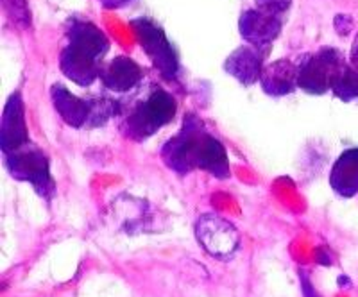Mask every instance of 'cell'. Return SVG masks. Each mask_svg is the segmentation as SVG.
<instances>
[{
	"mask_svg": "<svg viewBox=\"0 0 358 297\" xmlns=\"http://www.w3.org/2000/svg\"><path fill=\"white\" fill-rule=\"evenodd\" d=\"M162 161L179 175L204 171L217 180H228L231 174L226 147L196 113L185 115L181 129L163 143Z\"/></svg>",
	"mask_w": 358,
	"mask_h": 297,
	"instance_id": "obj_1",
	"label": "cell"
},
{
	"mask_svg": "<svg viewBox=\"0 0 358 297\" xmlns=\"http://www.w3.org/2000/svg\"><path fill=\"white\" fill-rule=\"evenodd\" d=\"M66 43L59 52V70L66 79L88 88L101 78L110 40L94 22L70 18L65 27Z\"/></svg>",
	"mask_w": 358,
	"mask_h": 297,
	"instance_id": "obj_2",
	"label": "cell"
},
{
	"mask_svg": "<svg viewBox=\"0 0 358 297\" xmlns=\"http://www.w3.org/2000/svg\"><path fill=\"white\" fill-rule=\"evenodd\" d=\"M178 113V102L156 82L138 86L120 101L118 129L133 142H145L162 127L171 124Z\"/></svg>",
	"mask_w": 358,
	"mask_h": 297,
	"instance_id": "obj_3",
	"label": "cell"
},
{
	"mask_svg": "<svg viewBox=\"0 0 358 297\" xmlns=\"http://www.w3.org/2000/svg\"><path fill=\"white\" fill-rule=\"evenodd\" d=\"M6 171L17 181H24L34 188L38 196L47 203L56 196V183L50 172V159L43 149L31 140L24 145L2 152Z\"/></svg>",
	"mask_w": 358,
	"mask_h": 297,
	"instance_id": "obj_4",
	"label": "cell"
},
{
	"mask_svg": "<svg viewBox=\"0 0 358 297\" xmlns=\"http://www.w3.org/2000/svg\"><path fill=\"white\" fill-rule=\"evenodd\" d=\"M296 65L297 88L310 95H324L331 92L335 79L348 61L342 50L335 47H321L315 52L303 54Z\"/></svg>",
	"mask_w": 358,
	"mask_h": 297,
	"instance_id": "obj_5",
	"label": "cell"
},
{
	"mask_svg": "<svg viewBox=\"0 0 358 297\" xmlns=\"http://www.w3.org/2000/svg\"><path fill=\"white\" fill-rule=\"evenodd\" d=\"M138 45L151 59L152 66L167 81H174L179 73V56L165 29L149 17H136L129 22Z\"/></svg>",
	"mask_w": 358,
	"mask_h": 297,
	"instance_id": "obj_6",
	"label": "cell"
},
{
	"mask_svg": "<svg viewBox=\"0 0 358 297\" xmlns=\"http://www.w3.org/2000/svg\"><path fill=\"white\" fill-rule=\"evenodd\" d=\"M196 236L204 251L217 260H229L241 247L238 229L215 213H204L197 219Z\"/></svg>",
	"mask_w": 358,
	"mask_h": 297,
	"instance_id": "obj_7",
	"label": "cell"
},
{
	"mask_svg": "<svg viewBox=\"0 0 358 297\" xmlns=\"http://www.w3.org/2000/svg\"><path fill=\"white\" fill-rule=\"evenodd\" d=\"M283 22L285 18L268 15L258 8H251L242 11L241 18H238V31L248 45L268 50L274 41L280 38L281 31H283Z\"/></svg>",
	"mask_w": 358,
	"mask_h": 297,
	"instance_id": "obj_8",
	"label": "cell"
},
{
	"mask_svg": "<svg viewBox=\"0 0 358 297\" xmlns=\"http://www.w3.org/2000/svg\"><path fill=\"white\" fill-rule=\"evenodd\" d=\"M49 92L54 110L66 126L73 127V129H90L92 108H94L92 95L90 97H78L62 82H54Z\"/></svg>",
	"mask_w": 358,
	"mask_h": 297,
	"instance_id": "obj_9",
	"label": "cell"
},
{
	"mask_svg": "<svg viewBox=\"0 0 358 297\" xmlns=\"http://www.w3.org/2000/svg\"><path fill=\"white\" fill-rule=\"evenodd\" d=\"M31 142L29 138L27 122H25V104L20 92H13L6 101L0 122V149L2 152L13 151L24 143Z\"/></svg>",
	"mask_w": 358,
	"mask_h": 297,
	"instance_id": "obj_10",
	"label": "cell"
},
{
	"mask_svg": "<svg viewBox=\"0 0 358 297\" xmlns=\"http://www.w3.org/2000/svg\"><path fill=\"white\" fill-rule=\"evenodd\" d=\"M268 50L258 49L252 45L236 47L224 61V72L244 86H252L260 82L265 68V57Z\"/></svg>",
	"mask_w": 358,
	"mask_h": 297,
	"instance_id": "obj_11",
	"label": "cell"
},
{
	"mask_svg": "<svg viewBox=\"0 0 358 297\" xmlns=\"http://www.w3.org/2000/svg\"><path fill=\"white\" fill-rule=\"evenodd\" d=\"M99 79L104 90L111 94H131L142 85L143 70L131 57L117 56L110 63H104Z\"/></svg>",
	"mask_w": 358,
	"mask_h": 297,
	"instance_id": "obj_12",
	"label": "cell"
},
{
	"mask_svg": "<svg viewBox=\"0 0 358 297\" xmlns=\"http://www.w3.org/2000/svg\"><path fill=\"white\" fill-rule=\"evenodd\" d=\"M262 90L268 97H285L297 88V65L287 57L265 65L260 79Z\"/></svg>",
	"mask_w": 358,
	"mask_h": 297,
	"instance_id": "obj_13",
	"label": "cell"
},
{
	"mask_svg": "<svg viewBox=\"0 0 358 297\" xmlns=\"http://www.w3.org/2000/svg\"><path fill=\"white\" fill-rule=\"evenodd\" d=\"M331 190L341 197L358 196V147L342 151L330 172Z\"/></svg>",
	"mask_w": 358,
	"mask_h": 297,
	"instance_id": "obj_14",
	"label": "cell"
},
{
	"mask_svg": "<svg viewBox=\"0 0 358 297\" xmlns=\"http://www.w3.org/2000/svg\"><path fill=\"white\" fill-rule=\"evenodd\" d=\"M331 94L342 102L358 101V70L348 61V65L341 70L338 78L335 79Z\"/></svg>",
	"mask_w": 358,
	"mask_h": 297,
	"instance_id": "obj_15",
	"label": "cell"
},
{
	"mask_svg": "<svg viewBox=\"0 0 358 297\" xmlns=\"http://www.w3.org/2000/svg\"><path fill=\"white\" fill-rule=\"evenodd\" d=\"M2 6H4L6 17L13 24L20 29H27L31 25V11H29L25 0H2Z\"/></svg>",
	"mask_w": 358,
	"mask_h": 297,
	"instance_id": "obj_16",
	"label": "cell"
},
{
	"mask_svg": "<svg viewBox=\"0 0 358 297\" xmlns=\"http://www.w3.org/2000/svg\"><path fill=\"white\" fill-rule=\"evenodd\" d=\"M290 6H292V0H255V8L280 18H285Z\"/></svg>",
	"mask_w": 358,
	"mask_h": 297,
	"instance_id": "obj_17",
	"label": "cell"
},
{
	"mask_svg": "<svg viewBox=\"0 0 358 297\" xmlns=\"http://www.w3.org/2000/svg\"><path fill=\"white\" fill-rule=\"evenodd\" d=\"M334 27L341 36H350L355 29V18L350 15H337L334 20Z\"/></svg>",
	"mask_w": 358,
	"mask_h": 297,
	"instance_id": "obj_18",
	"label": "cell"
},
{
	"mask_svg": "<svg viewBox=\"0 0 358 297\" xmlns=\"http://www.w3.org/2000/svg\"><path fill=\"white\" fill-rule=\"evenodd\" d=\"M102 4V8L106 9H120V8H127V6L131 4V2H134V0H99Z\"/></svg>",
	"mask_w": 358,
	"mask_h": 297,
	"instance_id": "obj_19",
	"label": "cell"
},
{
	"mask_svg": "<svg viewBox=\"0 0 358 297\" xmlns=\"http://www.w3.org/2000/svg\"><path fill=\"white\" fill-rule=\"evenodd\" d=\"M350 63L358 70V34L355 38L353 45H351V52H350Z\"/></svg>",
	"mask_w": 358,
	"mask_h": 297,
	"instance_id": "obj_20",
	"label": "cell"
}]
</instances>
